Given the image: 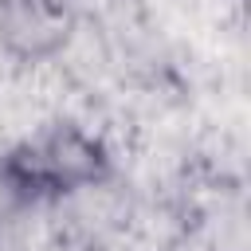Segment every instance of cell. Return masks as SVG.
Returning <instances> with one entry per match:
<instances>
[{
  "label": "cell",
  "instance_id": "1",
  "mask_svg": "<svg viewBox=\"0 0 251 251\" xmlns=\"http://www.w3.org/2000/svg\"><path fill=\"white\" fill-rule=\"evenodd\" d=\"M98 173H102V153L75 129L47 133V137L31 141L27 149H20L12 157V176L24 188L63 192V188L94 180Z\"/></svg>",
  "mask_w": 251,
  "mask_h": 251
},
{
  "label": "cell",
  "instance_id": "2",
  "mask_svg": "<svg viewBox=\"0 0 251 251\" xmlns=\"http://www.w3.org/2000/svg\"><path fill=\"white\" fill-rule=\"evenodd\" d=\"M0 35L16 55H43L63 39V12L47 0H8L0 12Z\"/></svg>",
  "mask_w": 251,
  "mask_h": 251
}]
</instances>
